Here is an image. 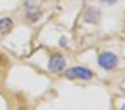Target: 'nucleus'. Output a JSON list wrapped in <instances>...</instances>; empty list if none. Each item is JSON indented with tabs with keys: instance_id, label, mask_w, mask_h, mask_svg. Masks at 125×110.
<instances>
[{
	"instance_id": "obj_1",
	"label": "nucleus",
	"mask_w": 125,
	"mask_h": 110,
	"mask_svg": "<svg viewBox=\"0 0 125 110\" xmlns=\"http://www.w3.org/2000/svg\"><path fill=\"white\" fill-rule=\"evenodd\" d=\"M66 78L69 79H84V81H88L93 78V72L85 69V68H81V66H75L72 69H69L66 72Z\"/></svg>"
},
{
	"instance_id": "obj_2",
	"label": "nucleus",
	"mask_w": 125,
	"mask_h": 110,
	"mask_svg": "<svg viewBox=\"0 0 125 110\" xmlns=\"http://www.w3.org/2000/svg\"><path fill=\"white\" fill-rule=\"evenodd\" d=\"M99 65L107 71L113 69L116 65H118V57L115 56L113 53H109V51H104L102 53L100 56H99Z\"/></svg>"
},
{
	"instance_id": "obj_3",
	"label": "nucleus",
	"mask_w": 125,
	"mask_h": 110,
	"mask_svg": "<svg viewBox=\"0 0 125 110\" xmlns=\"http://www.w3.org/2000/svg\"><path fill=\"white\" fill-rule=\"evenodd\" d=\"M63 68H65V59L62 57L60 54H54V56L50 59V62H49V69L56 73V72L63 71Z\"/></svg>"
},
{
	"instance_id": "obj_4",
	"label": "nucleus",
	"mask_w": 125,
	"mask_h": 110,
	"mask_svg": "<svg viewBox=\"0 0 125 110\" xmlns=\"http://www.w3.org/2000/svg\"><path fill=\"white\" fill-rule=\"evenodd\" d=\"M12 27H13L12 19H9V18H2V19H0V34H2V35L8 34L12 29Z\"/></svg>"
},
{
	"instance_id": "obj_5",
	"label": "nucleus",
	"mask_w": 125,
	"mask_h": 110,
	"mask_svg": "<svg viewBox=\"0 0 125 110\" xmlns=\"http://www.w3.org/2000/svg\"><path fill=\"white\" fill-rule=\"evenodd\" d=\"M18 110H28V109H27L25 106H19V109H18Z\"/></svg>"
},
{
	"instance_id": "obj_6",
	"label": "nucleus",
	"mask_w": 125,
	"mask_h": 110,
	"mask_svg": "<svg viewBox=\"0 0 125 110\" xmlns=\"http://www.w3.org/2000/svg\"><path fill=\"white\" fill-rule=\"evenodd\" d=\"M122 110H125V106H124V107H122Z\"/></svg>"
}]
</instances>
